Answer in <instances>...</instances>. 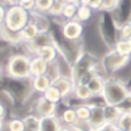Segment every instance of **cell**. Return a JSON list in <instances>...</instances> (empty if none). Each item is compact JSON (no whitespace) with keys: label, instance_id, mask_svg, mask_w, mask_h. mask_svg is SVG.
Here are the masks:
<instances>
[{"label":"cell","instance_id":"cell-1","mask_svg":"<svg viewBox=\"0 0 131 131\" xmlns=\"http://www.w3.org/2000/svg\"><path fill=\"white\" fill-rule=\"evenodd\" d=\"M31 57L26 53H14L8 58L5 66V74L7 78L14 80L31 79L30 74Z\"/></svg>","mask_w":131,"mask_h":131},{"label":"cell","instance_id":"cell-2","mask_svg":"<svg viewBox=\"0 0 131 131\" xmlns=\"http://www.w3.org/2000/svg\"><path fill=\"white\" fill-rule=\"evenodd\" d=\"M130 94V91L124 82L115 78H107L102 97L106 106H119Z\"/></svg>","mask_w":131,"mask_h":131},{"label":"cell","instance_id":"cell-3","mask_svg":"<svg viewBox=\"0 0 131 131\" xmlns=\"http://www.w3.org/2000/svg\"><path fill=\"white\" fill-rule=\"evenodd\" d=\"M30 22V13L21 8L19 5L13 4L7 7L4 27L14 32H20Z\"/></svg>","mask_w":131,"mask_h":131},{"label":"cell","instance_id":"cell-4","mask_svg":"<svg viewBox=\"0 0 131 131\" xmlns=\"http://www.w3.org/2000/svg\"><path fill=\"white\" fill-rule=\"evenodd\" d=\"M130 58L131 57H126V56H122V54L117 53L113 49L107 54H104V57L102 58V69L107 73H115V72L119 71L121 69H123L124 66H126L130 62Z\"/></svg>","mask_w":131,"mask_h":131},{"label":"cell","instance_id":"cell-5","mask_svg":"<svg viewBox=\"0 0 131 131\" xmlns=\"http://www.w3.org/2000/svg\"><path fill=\"white\" fill-rule=\"evenodd\" d=\"M62 35L67 42H78L84 35V25L77 20H70L63 22Z\"/></svg>","mask_w":131,"mask_h":131},{"label":"cell","instance_id":"cell-6","mask_svg":"<svg viewBox=\"0 0 131 131\" xmlns=\"http://www.w3.org/2000/svg\"><path fill=\"white\" fill-rule=\"evenodd\" d=\"M31 114H34L35 116L40 117V118L57 115V104L51 103V102L48 101L43 95H41V96L35 101V103L32 104Z\"/></svg>","mask_w":131,"mask_h":131},{"label":"cell","instance_id":"cell-7","mask_svg":"<svg viewBox=\"0 0 131 131\" xmlns=\"http://www.w3.org/2000/svg\"><path fill=\"white\" fill-rule=\"evenodd\" d=\"M91 117L88 119L89 125L92 126L93 131H100L107 125L106 118H104L103 107L100 106H91Z\"/></svg>","mask_w":131,"mask_h":131},{"label":"cell","instance_id":"cell-8","mask_svg":"<svg viewBox=\"0 0 131 131\" xmlns=\"http://www.w3.org/2000/svg\"><path fill=\"white\" fill-rule=\"evenodd\" d=\"M52 85L58 88V91L60 92V94L63 96V100H66L67 97L73 95L75 84L72 80V78L69 77V75H62V77H59L56 81L52 82Z\"/></svg>","mask_w":131,"mask_h":131},{"label":"cell","instance_id":"cell-9","mask_svg":"<svg viewBox=\"0 0 131 131\" xmlns=\"http://www.w3.org/2000/svg\"><path fill=\"white\" fill-rule=\"evenodd\" d=\"M34 56L40 57L41 59H43L44 62H47L48 64L50 63H53L58 59V50L56 48L54 44H45L40 47L38 49L35 51Z\"/></svg>","mask_w":131,"mask_h":131},{"label":"cell","instance_id":"cell-10","mask_svg":"<svg viewBox=\"0 0 131 131\" xmlns=\"http://www.w3.org/2000/svg\"><path fill=\"white\" fill-rule=\"evenodd\" d=\"M30 86L31 89L36 93H40V94H44L47 89L50 86H52V81L47 74L44 75H38V77H34L30 79Z\"/></svg>","mask_w":131,"mask_h":131},{"label":"cell","instance_id":"cell-11","mask_svg":"<svg viewBox=\"0 0 131 131\" xmlns=\"http://www.w3.org/2000/svg\"><path fill=\"white\" fill-rule=\"evenodd\" d=\"M104 82H106V79L102 78V75L95 73L93 74V77L88 80V82L86 85L88 86L93 96H101L102 93H103Z\"/></svg>","mask_w":131,"mask_h":131},{"label":"cell","instance_id":"cell-12","mask_svg":"<svg viewBox=\"0 0 131 131\" xmlns=\"http://www.w3.org/2000/svg\"><path fill=\"white\" fill-rule=\"evenodd\" d=\"M48 66H49V64L47 62H44L43 59H41L40 57H37V56L31 57V60H30V74H31V78L47 74Z\"/></svg>","mask_w":131,"mask_h":131},{"label":"cell","instance_id":"cell-13","mask_svg":"<svg viewBox=\"0 0 131 131\" xmlns=\"http://www.w3.org/2000/svg\"><path fill=\"white\" fill-rule=\"evenodd\" d=\"M40 35H41V32H40V30H38V28H37L31 21L21 30V37H22V42L25 43V44H30V43H32Z\"/></svg>","mask_w":131,"mask_h":131},{"label":"cell","instance_id":"cell-14","mask_svg":"<svg viewBox=\"0 0 131 131\" xmlns=\"http://www.w3.org/2000/svg\"><path fill=\"white\" fill-rule=\"evenodd\" d=\"M60 126H62V122L57 115L41 118L40 131H58Z\"/></svg>","mask_w":131,"mask_h":131},{"label":"cell","instance_id":"cell-15","mask_svg":"<svg viewBox=\"0 0 131 131\" xmlns=\"http://www.w3.org/2000/svg\"><path fill=\"white\" fill-rule=\"evenodd\" d=\"M30 21L38 28L41 34H45L49 29V20H48V16L45 14H41V13L34 12L30 14Z\"/></svg>","mask_w":131,"mask_h":131},{"label":"cell","instance_id":"cell-16","mask_svg":"<svg viewBox=\"0 0 131 131\" xmlns=\"http://www.w3.org/2000/svg\"><path fill=\"white\" fill-rule=\"evenodd\" d=\"M73 96L77 100H79L82 103H87L89 100H92L93 95H92L91 91H89L88 86L85 84H75L73 91Z\"/></svg>","mask_w":131,"mask_h":131},{"label":"cell","instance_id":"cell-17","mask_svg":"<svg viewBox=\"0 0 131 131\" xmlns=\"http://www.w3.org/2000/svg\"><path fill=\"white\" fill-rule=\"evenodd\" d=\"M104 118H106V123L108 125H115L118 121L119 116L122 115L121 109L117 106H104Z\"/></svg>","mask_w":131,"mask_h":131},{"label":"cell","instance_id":"cell-18","mask_svg":"<svg viewBox=\"0 0 131 131\" xmlns=\"http://www.w3.org/2000/svg\"><path fill=\"white\" fill-rule=\"evenodd\" d=\"M58 117H59L62 124L71 126V128L77 123V121H78L77 113H75V109H74L73 107H67V108H65Z\"/></svg>","mask_w":131,"mask_h":131},{"label":"cell","instance_id":"cell-19","mask_svg":"<svg viewBox=\"0 0 131 131\" xmlns=\"http://www.w3.org/2000/svg\"><path fill=\"white\" fill-rule=\"evenodd\" d=\"M114 50L122 56L131 57V40L117 38L114 44Z\"/></svg>","mask_w":131,"mask_h":131},{"label":"cell","instance_id":"cell-20","mask_svg":"<svg viewBox=\"0 0 131 131\" xmlns=\"http://www.w3.org/2000/svg\"><path fill=\"white\" fill-rule=\"evenodd\" d=\"M93 16V9H92L89 6H82L79 5L78 6V12H77V16H75V20L81 22L82 25L86 22H88L89 20Z\"/></svg>","mask_w":131,"mask_h":131},{"label":"cell","instance_id":"cell-21","mask_svg":"<svg viewBox=\"0 0 131 131\" xmlns=\"http://www.w3.org/2000/svg\"><path fill=\"white\" fill-rule=\"evenodd\" d=\"M75 109L77 113V117L79 121H88L91 117V106L88 103H80V104H75L73 107Z\"/></svg>","mask_w":131,"mask_h":131},{"label":"cell","instance_id":"cell-22","mask_svg":"<svg viewBox=\"0 0 131 131\" xmlns=\"http://www.w3.org/2000/svg\"><path fill=\"white\" fill-rule=\"evenodd\" d=\"M43 96H44L48 101H50L51 103H54V104H58L60 101H63V96H62V94H60V92L58 91V88L54 87L53 85L50 86L49 88L47 89V92L43 94Z\"/></svg>","mask_w":131,"mask_h":131},{"label":"cell","instance_id":"cell-23","mask_svg":"<svg viewBox=\"0 0 131 131\" xmlns=\"http://www.w3.org/2000/svg\"><path fill=\"white\" fill-rule=\"evenodd\" d=\"M78 6L75 4H71V3H66L64 9H63L62 16L63 20L65 21H70V20H75V16H77V12H78Z\"/></svg>","mask_w":131,"mask_h":131},{"label":"cell","instance_id":"cell-24","mask_svg":"<svg viewBox=\"0 0 131 131\" xmlns=\"http://www.w3.org/2000/svg\"><path fill=\"white\" fill-rule=\"evenodd\" d=\"M119 131H129L131 130V113H122L117 123L115 124Z\"/></svg>","mask_w":131,"mask_h":131},{"label":"cell","instance_id":"cell-25","mask_svg":"<svg viewBox=\"0 0 131 131\" xmlns=\"http://www.w3.org/2000/svg\"><path fill=\"white\" fill-rule=\"evenodd\" d=\"M25 121L26 128L29 129L32 131H40V126H41V118L40 117L35 116L34 114H29L26 117H23Z\"/></svg>","mask_w":131,"mask_h":131},{"label":"cell","instance_id":"cell-26","mask_svg":"<svg viewBox=\"0 0 131 131\" xmlns=\"http://www.w3.org/2000/svg\"><path fill=\"white\" fill-rule=\"evenodd\" d=\"M47 75L51 79V81H56L59 77H62V71H60L59 67V63L58 60L53 63H50L49 66H48V71H47Z\"/></svg>","mask_w":131,"mask_h":131},{"label":"cell","instance_id":"cell-27","mask_svg":"<svg viewBox=\"0 0 131 131\" xmlns=\"http://www.w3.org/2000/svg\"><path fill=\"white\" fill-rule=\"evenodd\" d=\"M6 123L10 131H26L27 129L23 118H20V117H13V118L6 121Z\"/></svg>","mask_w":131,"mask_h":131},{"label":"cell","instance_id":"cell-28","mask_svg":"<svg viewBox=\"0 0 131 131\" xmlns=\"http://www.w3.org/2000/svg\"><path fill=\"white\" fill-rule=\"evenodd\" d=\"M54 0H36V12L48 15Z\"/></svg>","mask_w":131,"mask_h":131},{"label":"cell","instance_id":"cell-29","mask_svg":"<svg viewBox=\"0 0 131 131\" xmlns=\"http://www.w3.org/2000/svg\"><path fill=\"white\" fill-rule=\"evenodd\" d=\"M65 5H66V1H65V0H54L53 5H52L51 9H50V12L48 15H51V16H54V17L56 16L60 17Z\"/></svg>","mask_w":131,"mask_h":131},{"label":"cell","instance_id":"cell-30","mask_svg":"<svg viewBox=\"0 0 131 131\" xmlns=\"http://www.w3.org/2000/svg\"><path fill=\"white\" fill-rule=\"evenodd\" d=\"M16 5H19L21 8L29 12L30 14L36 12V0H16Z\"/></svg>","mask_w":131,"mask_h":131},{"label":"cell","instance_id":"cell-31","mask_svg":"<svg viewBox=\"0 0 131 131\" xmlns=\"http://www.w3.org/2000/svg\"><path fill=\"white\" fill-rule=\"evenodd\" d=\"M119 5V0H102L101 12H114Z\"/></svg>","mask_w":131,"mask_h":131},{"label":"cell","instance_id":"cell-32","mask_svg":"<svg viewBox=\"0 0 131 131\" xmlns=\"http://www.w3.org/2000/svg\"><path fill=\"white\" fill-rule=\"evenodd\" d=\"M118 38L122 40H131V25L129 22H124L118 28Z\"/></svg>","mask_w":131,"mask_h":131},{"label":"cell","instance_id":"cell-33","mask_svg":"<svg viewBox=\"0 0 131 131\" xmlns=\"http://www.w3.org/2000/svg\"><path fill=\"white\" fill-rule=\"evenodd\" d=\"M72 128L78 130V131H93L92 126L89 125L88 121H79V119H78L77 123L74 124Z\"/></svg>","mask_w":131,"mask_h":131},{"label":"cell","instance_id":"cell-34","mask_svg":"<svg viewBox=\"0 0 131 131\" xmlns=\"http://www.w3.org/2000/svg\"><path fill=\"white\" fill-rule=\"evenodd\" d=\"M117 107L121 109L122 113H131V92H130V94L128 95V97Z\"/></svg>","mask_w":131,"mask_h":131},{"label":"cell","instance_id":"cell-35","mask_svg":"<svg viewBox=\"0 0 131 131\" xmlns=\"http://www.w3.org/2000/svg\"><path fill=\"white\" fill-rule=\"evenodd\" d=\"M6 12H7V7H5V5L0 1V27L4 26V23H5Z\"/></svg>","mask_w":131,"mask_h":131},{"label":"cell","instance_id":"cell-36","mask_svg":"<svg viewBox=\"0 0 131 131\" xmlns=\"http://www.w3.org/2000/svg\"><path fill=\"white\" fill-rule=\"evenodd\" d=\"M101 6H102V0H92L89 7L94 10H101Z\"/></svg>","mask_w":131,"mask_h":131},{"label":"cell","instance_id":"cell-37","mask_svg":"<svg viewBox=\"0 0 131 131\" xmlns=\"http://www.w3.org/2000/svg\"><path fill=\"white\" fill-rule=\"evenodd\" d=\"M5 116H6V108L1 102H0V119L5 121Z\"/></svg>","mask_w":131,"mask_h":131},{"label":"cell","instance_id":"cell-38","mask_svg":"<svg viewBox=\"0 0 131 131\" xmlns=\"http://www.w3.org/2000/svg\"><path fill=\"white\" fill-rule=\"evenodd\" d=\"M100 131H117V129L115 125H108V124H107V125Z\"/></svg>","mask_w":131,"mask_h":131},{"label":"cell","instance_id":"cell-39","mask_svg":"<svg viewBox=\"0 0 131 131\" xmlns=\"http://www.w3.org/2000/svg\"><path fill=\"white\" fill-rule=\"evenodd\" d=\"M58 131H72V128H71V126H67V125L62 124V126L59 128V130H58Z\"/></svg>","mask_w":131,"mask_h":131},{"label":"cell","instance_id":"cell-40","mask_svg":"<svg viewBox=\"0 0 131 131\" xmlns=\"http://www.w3.org/2000/svg\"><path fill=\"white\" fill-rule=\"evenodd\" d=\"M91 1H92V0H80V1H79V5L89 6V5H91Z\"/></svg>","mask_w":131,"mask_h":131},{"label":"cell","instance_id":"cell-41","mask_svg":"<svg viewBox=\"0 0 131 131\" xmlns=\"http://www.w3.org/2000/svg\"><path fill=\"white\" fill-rule=\"evenodd\" d=\"M4 73H5V69H4V66L1 64H0V80L3 79L4 77Z\"/></svg>","mask_w":131,"mask_h":131},{"label":"cell","instance_id":"cell-42","mask_svg":"<svg viewBox=\"0 0 131 131\" xmlns=\"http://www.w3.org/2000/svg\"><path fill=\"white\" fill-rule=\"evenodd\" d=\"M0 131H10L9 129H8V126H7V123H6V121L4 122V125H3V128H1V130Z\"/></svg>","mask_w":131,"mask_h":131},{"label":"cell","instance_id":"cell-43","mask_svg":"<svg viewBox=\"0 0 131 131\" xmlns=\"http://www.w3.org/2000/svg\"><path fill=\"white\" fill-rule=\"evenodd\" d=\"M6 43H7V42H5V41L3 40V37L0 36V49H3V48H4V45H5Z\"/></svg>","mask_w":131,"mask_h":131},{"label":"cell","instance_id":"cell-44","mask_svg":"<svg viewBox=\"0 0 131 131\" xmlns=\"http://www.w3.org/2000/svg\"><path fill=\"white\" fill-rule=\"evenodd\" d=\"M4 122H5V121L0 119V130H1V128H3V125H4Z\"/></svg>","mask_w":131,"mask_h":131},{"label":"cell","instance_id":"cell-45","mask_svg":"<svg viewBox=\"0 0 131 131\" xmlns=\"http://www.w3.org/2000/svg\"><path fill=\"white\" fill-rule=\"evenodd\" d=\"M126 22H129V23H130V25H131V15H130V17H129V20L126 21Z\"/></svg>","mask_w":131,"mask_h":131},{"label":"cell","instance_id":"cell-46","mask_svg":"<svg viewBox=\"0 0 131 131\" xmlns=\"http://www.w3.org/2000/svg\"><path fill=\"white\" fill-rule=\"evenodd\" d=\"M72 131H78V130H75V129H73V128H72Z\"/></svg>","mask_w":131,"mask_h":131},{"label":"cell","instance_id":"cell-47","mask_svg":"<svg viewBox=\"0 0 131 131\" xmlns=\"http://www.w3.org/2000/svg\"><path fill=\"white\" fill-rule=\"evenodd\" d=\"M26 131H32V130H29V129H26Z\"/></svg>","mask_w":131,"mask_h":131},{"label":"cell","instance_id":"cell-48","mask_svg":"<svg viewBox=\"0 0 131 131\" xmlns=\"http://www.w3.org/2000/svg\"><path fill=\"white\" fill-rule=\"evenodd\" d=\"M116 129H117V128H116ZM117 131H119V130H118V129H117Z\"/></svg>","mask_w":131,"mask_h":131},{"label":"cell","instance_id":"cell-49","mask_svg":"<svg viewBox=\"0 0 131 131\" xmlns=\"http://www.w3.org/2000/svg\"><path fill=\"white\" fill-rule=\"evenodd\" d=\"M129 131H131V130H129Z\"/></svg>","mask_w":131,"mask_h":131}]
</instances>
